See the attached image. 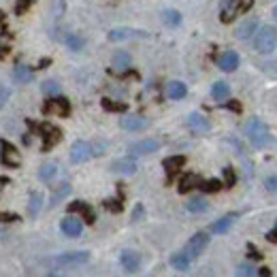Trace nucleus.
I'll list each match as a JSON object with an SVG mask.
<instances>
[{"label": "nucleus", "mask_w": 277, "mask_h": 277, "mask_svg": "<svg viewBox=\"0 0 277 277\" xmlns=\"http://www.w3.org/2000/svg\"><path fill=\"white\" fill-rule=\"evenodd\" d=\"M45 113H56V115L66 117L70 113V105L62 96H52V98L45 103Z\"/></svg>", "instance_id": "0eeeda50"}, {"label": "nucleus", "mask_w": 277, "mask_h": 277, "mask_svg": "<svg viewBox=\"0 0 277 277\" xmlns=\"http://www.w3.org/2000/svg\"><path fill=\"white\" fill-rule=\"evenodd\" d=\"M186 209H188L190 213H203V211L209 209V203L205 200L203 196H194V198H190V200L186 203Z\"/></svg>", "instance_id": "b1692460"}, {"label": "nucleus", "mask_w": 277, "mask_h": 277, "mask_svg": "<svg viewBox=\"0 0 277 277\" xmlns=\"http://www.w3.org/2000/svg\"><path fill=\"white\" fill-rule=\"evenodd\" d=\"M103 107H105L107 111H126V105H124V103H113V100H109V98L103 100Z\"/></svg>", "instance_id": "e433bc0d"}, {"label": "nucleus", "mask_w": 277, "mask_h": 277, "mask_svg": "<svg viewBox=\"0 0 277 277\" xmlns=\"http://www.w3.org/2000/svg\"><path fill=\"white\" fill-rule=\"evenodd\" d=\"M41 207H43V196L39 194V192H32V194H30V203H28L30 215H37L41 211Z\"/></svg>", "instance_id": "7c9ffc66"}, {"label": "nucleus", "mask_w": 277, "mask_h": 277, "mask_svg": "<svg viewBox=\"0 0 277 277\" xmlns=\"http://www.w3.org/2000/svg\"><path fill=\"white\" fill-rule=\"evenodd\" d=\"M119 262H122V267L128 273H137L139 267H141V256L137 254V251H132V249H124L122 256H119Z\"/></svg>", "instance_id": "9d476101"}, {"label": "nucleus", "mask_w": 277, "mask_h": 277, "mask_svg": "<svg viewBox=\"0 0 277 277\" xmlns=\"http://www.w3.org/2000/svg\"><path fill=\"white\" fill-rule=\"evenodd\" d=\"M264 186H267L269 192H275L277 190V177H269L267 182H264Z\"/></svg>", "instance_id": "37998d69"}, {"label": "nucleus", "mask_w": 277, "mask_h": 277, "mask_svg": "<svg viewBox=\"0 0 277 277\" xmlns=\"http://www.w3.org/2000/svg\"><path fill=\"white\" fill-rule=\"evenodd\" d=\"M237 11H239L237 0H224V3H222V11H220V19H222L224 23H231V21H235Z\"/></svg>", "instance_id": "a211bd4d"}, {"label": "nucleus", "mask_w": 277, "mask_h": 277, "mask_svg": "<svg viewBox=\"0 0 277 277\" xmlns=\"http://www.w3.org/2000/svg\"><path fill=\"white\" fill-rule=\"evenodd\" d=\"M111 171H113V173H119V175H132V173H137V162L132 160V158L113 160V162H111Z\"/></svg>", "instance_id": "2eb2a0df"}, {"label": "nucleus", "mask_w": 277, "mask_h": 277, "mask_svg": "<svg viewBox=\"0 0 277 277\" xmlns=\"http://www.w3.org/2000/svg\"><path fill=\"white\" fill-rule=\"evenodd\" d=\"M60 228H62V233L66 237H79L81 231H83V224H81V220L75 218V215H66V218L60 222Z\"/></svg>", "instance_id": "9b49d317"}, {"label": "nucleus", "mask_w": 277, "mask_h": 277, "mask_svg": "<svg viewBox=\"0 0 277 277\" xmlns=\"http://www.w3.org/2000/svg\"><path fill=\"white\" fill-rule=\"evenodd\" d=\"M68 192H70V186H68V184H62V186H60V188L54 192V196H52V205H58L60 200H62V198L68 194Z\"/></svg>", "instance_id": "f704fd0d"}, {"label": "nucleus", "mask_w": 277, "mask_h": 277, "mask_svg": "<svg viewBox=\"0 0 277 277\" xmlns=\"http://www.w3.org/2000/svg\"><path fill=\"white\" fill-rule=\"evenodd\" d=\"M92 156H94L92 145H90V143H86V141H75L73 147H70V160H73L75 164H81V162L90 160Z\"/></svg>", "instance_id": "39448f33"}, {"label": "nucleus", "mask_w": 277, "mask_h": 277, "mask_svg": "<svg viewBox=\"0 0 277 277\" xmlns=\"http://www.w3.org/2000/svg\"><path fill=\"white\" fill-rule=\"evenodd\" d=\"M19 218L15 213H7V211H0V222H17Z\"/></svg>", "instance_id": "a19ab883"}, {"label": "nucleus", "mask_w": 277, "mask_h": 277, "mask_svg": "<svg viewBox=\"0 0 277 277\" xmlns=\"http://www.w3.org/2000/svg\"><path fill=\"white\" fill-rule=\"evenodd\" d=\"M171 264L177 271H188L190 269V258L184 254V251H177V254L171 256Z\"/></svg>", "instance_id": "cd10ccee"}, {"label": "nucleus", "mask_w": 277, "mask_h": 277, "mask_svg": "<svg viewBox=\"0 0 277 277\" xmlns=\"http://www.w3.org/2000/svg\"><path fill=\"white\" fill-rule=\"evenodd\" d=\"M245 135L254 147H264L269 143V128L260 117H251L245 124Z\"/></svg>", "instance_id": "f257e3e1"}, {"label": "nucleus", "mask_w": 277, "mask_h": 277, "mask_svg": "<svg viewBox=\"0 0 277 277\" xmlns=\"http://www.w3.org/2000/svg\"><path fill=\"white\" fill-rule=\"evenodd\" d=\"M90 254L88 251H68V254H62L54 260H49L52 267H75V264H81V262H88Z\"/></svg>", "instance_id": "20e7f679"}, {"label": "nucleus", "mask_w": 277, "mask_h": 277, "mask_svg": "<svg viewBox=\"0 0 277 277\" xmlns=\"http://www.w3.org/2000/svg\"><path fill=\"white\" fill-rule=\"evenodd\" d=\"M160 147V141H156V139H143L139 143H135V145H130V156H145V154H154V152H158Z\"/></svg>", "instance_id": "6e6552de"}, {"label": "nucleus", "mask_w": 277, "mask_h": 277, "mask_svg": "<svg viewBox=\"0 0 277 277\" xmlns=\"http://www.w3.org/2000/svg\"><path fill=\"white\" fill-rule=\"evenodd\" d=\"M209 245V235L207 233H196L194 237H190V241L186 243V247H184V254L192 260V258H196V256H200L203 254V249Z\"/></svg>", "instance_id": "7ed1b4c3"}, {"label": "nucleus", "mask_w": 277, "mask_h": 277, "mask_svg": "<svg viewBox=\"0 0 277 277\" xmlns=\"http://www.w3.org/2000/svg\"><path fill=\"white\" fill-rule=\"evenodd\" d=\"M147 124H149L147 117H143V115H124L122 119H119V126H122L124 130H130V132L147 128Z\"/></svg>", "instance_id": "1a4fd4ad"}, {"label": "nucleus", "mask_w": 277, "mask_h": 277, "mask_svg": "<svg viewBox=\"0 0 277 277\" xmlns=\"http://www.w3.org/2000/svg\"><path fill=\"white\" fill-rule=\"evenodd\" d=\"M132 37H145V32L132 30V28H117L109 32V41H122V39H132Z\"/></svg>", "instance_id": "aec40b11"}, {"label": "nucleus", "mask_w": 277, "mask_h": 277, "mask_svg": "<svg viewBox=\"0 0 277 277\" xmlns=\"http://www.w3.org/2000/svg\"><path fill=\"white\" fill-rule=\"evenodd\" d=\"M105 207L111 209V211H122V203H119V200H107Z\"/></svg>", "instance_id": "79ce46f5"}, {"label": "nucleus", "mask_w": 277, "mask_h": 277, "mask_svg": "<svg viewBox=\"0 0 277 277\" xmlns=\"http://www.w3.org/2000/svg\"><path fill=\"white\" fill-rule=\"evenodd\" d=\"M273 15H275V19H277V7H275V9H273Z\"/></svg>", "instance_id": "3c124183"}, {"label": "nucleus", "mask_w": 277, "mask_h": 277, "mask_svg": "<svg viewBox=\"0 0 277 277\" xmlns=\"http://www.w3.org/2000/svg\"><path fill=\"white\" fill-rule=\"evenodd\" d=\"M162 164H164V171L173 177V175L179 171V168H184L186 158H184V156H171V158H166Z\"/></svg>", "instance_id": "412c9836"}, {"label": "nucleus", "mask_w": 277, "mask_h": 277, "mask_svg": "<svg viewBox=\"0 0 277 277\" xmlns=\"http://www.w3.org/2000/svg\"><path fill=\"white\" fill-rule=\"evenodd\" d=\"M198 188L203 192H218L222 188V182H220V179H207V182H200Z\"/></svg>", "instance_id": "473e14b6"}, {"label": "nucleus", "mask_w": 277, "mask_h": 277, "mask_svg": "<svg viewBox=\"0 0 277 277\" xmlns=\"http://www.w3.org/2000/svg\"><path fill=\"white\" fill-rule=\"evenodd\" d=\"M130 66V54L128 52H115L113 54V68L115 70H126Z\"/></svg>", "instance_id": "bb28decb"}, {"label": "nucleus", "mask_w": 277, "mask_h": 277, "mask_svg": "<svg viewBox=\"0 0 277 277\" xmlns=\"http://www.w3.org/2000/svg\"><path fill=\"white\" fill-rule=\"evenodd\" d=\"M224 179H226V186L231 188V186H235V182H237V177H235V171L231 166L228 168H224Z\"/></svg>", "instance_id": "4c0bfd02"}, {"label": "nucleus", "mask_w": 277, "mask_h": 277, "mask_svg": "<svg viewBox=\"0 0 277 277\" xmlns=\"http://www.w3.org/2000/svg\"><path fill=\"white\" fill-rule=\"evenodd\" d=\"M237 5H239L241 13H245V11H249L251 7H254V0H237Z\"/></svg>", "instance_id": "58836bf2"}, {"label": "nucleus", "mask_w": 277, "mask_h": 277, "mask_svg": "<svg viewBox=\"0 0 277 277\" xmlns=\"http://www.w3.org/2000/svg\"><path fill=\"white\" fill-rule=\"evenodd\" d=\"M267 239H269V241H273V243H277V231L269 233V235H267Z\"/></svg>", "instance_id": "8fccbe9b"}, {"label": "nucleus", "mask_w": 277, "mask_h": 277, "mask_svg": "<svg viewBox=\"0 0 277 277\" xmlns=\"http://www.w3.org/2000/svg\"><path fill=\"white\" fill-rule=\"evenodd\" d=\"M7 98H9V90H7L5 86H0V107L7 103Z\"/></svg>", "instance_id": "c03bdc74"}, {"label": "nucleus", "mask_w": 277, "mask_h": 277, "mask_svg": "<svg viewBox=\"0 0 277 277\" xmlns=\"http://www.w3.org/2000/svg\"><path fill=\"white\" fill-rule=\"evenodd\" d=\"M211 96L215 100H226L228 96H231V88H228V83L226 81H215L213 83V88H211Z\"/></svg>", "instance_id": "5701e85b"}, {"label": "nucleus", "mask_w": 277, "mask_h": 277, "mask_svg": "<svg viewBox=\"0 0 277 277\" xmlns=\"http://www.w3.org/2000/svg\"><path fill=\"white\" fill-rule=\"evenodd\" d=\"M15 11H17V13L21 15V13H26V11H28V7H30V0H17V3H15Z\"/></svg>", "instance_id": "ea45409f"}, {"label": "nucleus", "mask_w": 277, "mask_h": 277, "mask_svg": "<svg viewBox=\"0 0 277 277\" xmlns=\"http://www.w3.org/2000/svg\"><path fill=\"white\" fill-rule=\"evenodd\" d=\"M200 186V179L196 175H184L182 182H179V192H190L192 188H198Z\"/></svg>", "instance_id": "c85d7f7f"}, {"label": "nucleus", "mask_w": 277, "mask_h": 277, "mask_svg": "<svg viewBox=\"0 0 277 277\" xmlns=\"http://www.w3.org/2000/svg\"><path fill=\"white\" fill-rule=\"evenodd\" d=\"M41 90H43V94H47V96H58V94H60V86H58L56 81H52V79L43 81V83H41Z\"/></svg>", "instance_id": "2f4dec72"}, {"label": "nucleus", "mask_w": 277, "mask_h": 277, "mask_svg": "<svg viewBox=\"0 0 277 277\" xmlns=\"http://www.w3.org/2000/svg\"><path fill=\"white\" fill-rule=\"evenodd\" d=\"M186 124H188V128L192 130V132H209V119L205 117V115H200V113H190L188 115V119H186Z\"/></svg>", "instance_id": "ddd939ff"}, {"label": "nucleus", "mask_w": 277, "mask_h": 277, "mask_svg": "<svg viewBox=\"0 0 277 277\" xmlns=\"http://www.w3.org/2000/svg\"><path fill=\"white\" fill-rule=\"evenodd\" d=\"M186 94H188L186 83H182V81H171V83H166V96H168L171 100H182Z\"/></svg>", "instance_id": "6ab92c4d"}, {"label": "nucleus", "mask_w": 277, "mask_h": 277, "mask_svg": "<svg viewBox=\"0 0 277 277\" xmlns=\"http://www.w3.org/2000/svg\"><path fill=\"white\" fill-rule=\"evenodd\" d=\"M39 132H41V137H43V149H52L56 143L62 139V132H60L56 126H52V124H41Z\"/></svg>", "instance_id": "423d86ee"}, {"label": "nucleus", "mask_w": 277, "mask_h": 277, "mask_svg": "<svg viewBox=\"0 0 277 277\" xmlns=\"http://www.w3.org/2000/svg\"><path fill=\"white\" fill-rule=\"evenodd\" d=\"M235 220H237V215H235V213H228V215H224V218H220L218 222H213L211 231H213V233H218V235H222V233H226L228 228H231V226L235 224Z\"/></svg>", "instance_id": "4be33fe9"}, {"label": "nucleus", "mask_w": 277, "mask_h": 277, "mask_svg": "<svg viewBox=\"0 0 277 277\" xmlns=\"http://www.w3.org/2000/svg\"><path fill=\"white\" fill-rule=\"evenodd\" d=\"M141 215H143V205H137V207H135V213H132V222L141 220Z\"/></svg>", "instance_id": "a18cd8bd"}, {"label": "nucleus", "mask_w": 277, "mask_h": 277, "mask_svg": "<svg viewBox=\"0 0 277 277\" xmlns=\"http://www.w3.org/2000/svg\"><path fill=\"white\" fill-rule=\"evenodd\" d=\"M218 66L224 70V73H233V70L239 66V54L237 52H224L218 56Z\"/></svg>", "instance_id": "4468645a"}, {"label": "nucleus", "mask_w": 277, "mask_h": 277, "mask_svg": "<svg viewBox=\"0 0 277 277\" xmlns=\"http://www.w3.org/2000/svg\"><path fill=\"white\" fill-rule=\"evenodd\" d=\"M249 256L254 258V260H260V258H262V254H258V249H256L254 245H249Z\"/></svg>", "instance_id": "49530a36"}, {"label": "nucleus", "mask_w": 277, "mask_h": 277, "mask_svg": "<svg viewBox=\"0 0 277 277\" xmlns=\"http://www.w3.org/2000/svg\"><path fill=\"white\" fill-rule=\"evenodd\" d=\"M275 45H277V30L273 26H264L258 30L256 34V39H254V47H256V52L260 54H271L275 49Z\"/></svg>", "instance_id": "f03ea898"}, {"label": "nucleus", "mask_w": 277, "mask_h": 277, "mask_svg": "<svg viewBox=\"0 0 277 277\" xmlns=\"http://www.w3.org/2000/svg\"><path fill=\"white\" fill-rule=\"evenodd\" d=\"M226 107H228V109H233V111H237V113L241 111V105H239V103H228Z\"/></svg>", "instance_id": "de8ad7c7"}, {"label": "nucleus", "mask_w": 277, "mask_h": 277, "mask_svg": "<svg viewBox=\"0 0 277 277\" xmlns=\"http://www.w3.org/2000/svg\"><path fill=\"white\" fill-rule=\"evenodd\" d=\"M258 277H271V271H269L267 267H264V269H260V271H258Z\"/></svg>", "instance_id": "09e8293b"}, {"label": "nucleus", "mask_w": 277, "mask_h": 277, "mask_svg": "<svg viewBox=\"0 0 277 277\" xmlns=\"http://www.w3.org/2000/svg\"><path fill=\"white\" fill-rule=\"evenodd\" d=\"M68 213H81V218L86 220L88 224H94V220H96L94 209L90 207L88 203H83V200H75V203H70V205H68Z\"/></svg>", "instance_id": "f8f14e48"}, {"label": "nucleus", "mask_w": 277, "mask_h": 277, "mask_svg": "<svg viewBox=\"0 0 277 277\" xmlns=\"http://www.w3.org/2000/svg\"><path fill=\"white\" fill-rule=\"evenodd\" d=\"M256 30H258V21L256 19H245L241 26L235 28V37L241 39V41H247V39H251V34H254Z\"/></svg>", "instance_id": "dca6fc26"}, {"label": "nucleus", "mask_w": 277, "mask_h": 277, "mask_svg": "<svg viewBox=\"0 0 277 277\" xmlns=\"http://www.w3.org/2000/svg\"><path fill=\"white\" fill-rule=\"evenodd\" d=\"M13 77H15L17 83H30V81H32V70H30L26 64H15Z\"/></svg>", "instance_id": "393cba45"}, {"label": "nucleus", "mask_w": 277, "mask_h": 277, "mask_svg": "<svg viewBox=\"0 0 277 277\" xmlns=\"http://www.w3.org/2000/svg\"><path fill=\"white\" fill-rule=\"evenodd\" d=\"M66 45L73 52H79V49H83V39L77 37V34H68V37H66Z\"/></svg>", "instance_id": "c9c22d12"}, {"label": "nucleus", "mask_w": 277, "mask_h": 277, "mask_svg": "<svg viewBox=\"0 0 277 277\" xmlns=\"http://www.w3.org/2000/svg\"><path fill=\"white\" fill-rule=\"evenodd\" d=\"M49 277H62V275H49Z\"/></svg>", "instance_id": "603ef678"}, {"label": "nucleus", "mask_w": 277, "mask_h": 277, "mask_svg": "<svg viewBox=\"0 0 277 277\" xmlns=\"http://www.w3.org/2000/svg\"><path fill=\"white\" fill-rule=\"evenodd\" d=\"M162 21L166 23L168 28H177L179 23H182V15H179L175 9H164L162 11Z\"/></svg>", "instance_id": "a878e982"}, {"label": "nucleus", "mask_w": 277, "mask_h": 277, "mask_svg": "<svg viewBox=\"0 0 277 277\" xmlns=\"http://www.w3.org/2000/svg\"><path fill=\"white\" fill-rule=\"evenodd\" d=\"M3 164L13 166V168L19 166V152L9 141H3Z\"/></svg>", "instance_id": "f3484780"}, {"label": "nucleus", "mask_w": 277, "mask_h": 277, "mask_svg": "<svg viewBox=\"0 0 277 277\" xmlns=\"http://www.w3.org/2000/svg\"><path fill=\"white\" fill-rule=\"evenodd\" d=\"M237 277H254L256 275V269L251 267L249 262H243V264H239L237 267V273H235Z\"/></svg>", "instance_id": "72a5a7b5"}, {"label": "nucleus", "mask_w": 277, "mask_h": 277, "mask_svg": "<svg viewBox=\"0 0 277 277\" xmlns=\"http://www.w3.org/2000/svg\"><path fill=\"white\" fill-rule=\"evenodd\" d=\"M56 173H58V164L56 162H47V164H43L39 168V177L43 179V182H52Z\"/></svg>", "instance_id": "c756f323"}]
</instances>
